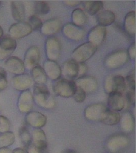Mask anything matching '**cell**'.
I'll return each instance as SVG.
<instances>
[{
  "label": "cell",
  "mask_w": 136,
  "mask_h": 153,
  "mask_svg": "<svg viewBox=\"0 0 136 153\" xmlns=\"http://www.w3.org/2000/svg\"><path fill=\"white\" fill-rule=\"evenodd\" d=\"M26 122L29 125L35 128H40L45 125L46 117L39 112H29L26 117Z\"/></svg>",
  "instance_id": "20"
},
{
  "label": "cell",
  "mask_w": 136,
  "mask_h": 153,
  "mask_svg": "<svg viewBox=\"0 0 136 153\" xmlns=\"http://www.w3.org/2000/svg\"><path fill=\"white\" fill-rule=\"evenodd\" d=\"M62 32L67 38L75 40L80 41L85 35V30L81 27L78 26L73 23H67L62 27Z\"/></svg>",
  "instance_id": "9"
},
{
  "label": "cell",
  "mask_w": 136,
  "mask_h": 153,
  "mask_svg": "<svg viewBox=\"0 0 136 153\" xmlns=\"http://www.w3.org/2000/svg\"><path fill=\"white\" fill-rule=\"evenodd\" d=\"M108 104L110 109L120 111L125 106V100L123 94L118 92L110 93L109 95Z\"/></svg>",
  "instance_id": "18"
},
{
  "label": "cell",
  "mask_w": 136,
  "mask_h": 153,
  "mask_svg": "<svg viewBox=\"0 0 136 153\" xmlns=\"http://www.w3.org/2000/svg\"><path fill=\"white\" fill-rule=\"evenodd\" d=\"M65 3L67 4V5L72 7L78 5L81 3V1H65Z\"/></svg>",
  "instance_id": "44"
},
{
  "label": "cell",
  "mask_w": 136,
  "mask_h": 153,
  "mask_svg": "<svg viewBox=\"0 0 136 153\" xmlns=\"http://www.w3.org/2000/svg\"><path fill=\"white\" fill-rule=\"evenodd\" d=\"M86 96V93L82 89L77 87L75 92L73 94V97L77 102L81 103L85 101Z\"/></svg>",
  "instance_id": "37"
},
{
  "label": "cell",
  "mask_w": 136,
  "mask_h": 153,
  "mask_svg": "<svg viewBox=\"0 0 136 153\" xmlns=\"http://www.w3.org/2000/svg\"><path fill=\"white\" fill-rule=\"evenodd\" d=\"M126 84L127 83L129 89H135L136 88V78H135V70H133L129 73L126 77Z\"/></svg>",
  "instance_id": "38"
},
{
  "label": "cell",
  "mask_w": 136,
  "mask_h": 153,
  "mask_svg": "<svg viewBox=\"0 0 136 153\" xmlns=\"http://www.w3.org/2000/svg\"><path fill=\"white\" fill-rule=\"evenodd\" d=\"M19 136L24 146L28 148L31 145L32 135L26 127L23 126L20 129Z\"/></svg>",
  "instance_id": "31"
},
{
  "label": "cell",
  "mask_w": 136,
  "mask_h": 153,
  "mask_svg": "<svg viewBox=\"0 0 136 153\" xmlns=\"http://www.w3.org/2000/svg\"><path fill=\"white\" fill-rule=\"evenodd\" d=\"M33 96L29 89L23 91L19 95L18 106L21 113H29L33 106Z\"/></svg>",
  "instance_id": "11"
},
{
  "label": "cell",
  "mask_w": 136,
  "mask_h": 153,
  "mask_svg": "<svg viewBox=\"0 0 136 153\" xmlns=\"http://www.w3.org/2000/svg\"><path fill=\"white\" fill-rule=\"evenodd\" d=\"M17 47L16 39L10 36L2 37L0 39V49L3 50L13 52Z\"/></svg>",
  "instance_id": "29"
},
{
  "label": "cell",
  "mask_w": 136,
  "mask_h": 153,
  "mask_svg": "<svg viewBox=\"0 0 136 153\" xmlns=\"http://www.w3.org/2000/svg\"><path fill=\"white\" fill-rule=\"evenodd\" d=\"M123 28L127 35L135 36L136 35V13L131 11L126 15L124 19Z\"/></svg>",
  "instance_id": "22"
},
{
  "label": "cell",
  "mask_w": 136,
  "mask_h": 153,
  "mask_svg": "<svg viewBox=\"0 0 136 153\" xmlns=\"http://www.w3.org/2000/svg\"><path fill=\"white\" fill-rule=\"evenodd\" d=\"M8 81L7 79V73L5 70L0 67V91H3L7 88Z\"/></svg>",
  "instance_id": "36"
},
{
  "label": "cell",
  "mask_w": 136,
  "mask_h": 153,
  "mask_svg": "<svg viewBox=\"0 0 136 153\" xmlns=\"http://www.w3.org/2000/svg\"><path fill=\"white\" fill-rule=\"evenodd\" d=\"M127 52L129 56V58H130L131 59H133V60H135L136 55L135 42H134L132 44H131Z\"/></svg>",
  "instance_id": "40"
},
{
  "label": "cell",
  "mask_w": 136,
  "mask_h": 153,
  "mask_svg": "<svg viewBox=\"0 0 136 153\" xmlns=\"http://www.w3.org/2000/svg\"><path fill=\"white\" fill-rule=\"evenodd\" d=\"M10 127V122L9 119L3 115H0V133L8 132Z\"/></svg>",
  "instance_id": "35"
},
{
  "label": "cell",
  "mask_w": 136,
  "mask_h": 153,
  "mask_svg": "<svg viewBox=\"0 0 136 153\" xmlns=\"http://www.w3.org/2000/svg\"><path fill=\"white\" fill-rule=\"evenodd\" d=\"M88 67L85 63H79V74H78V78L81 76H85L86 72L87 71Z\"/></svg>",
  "instance_id": "41"
},
{
  "label": "cell",
  "mask_w": 136,
  "mask_h": 153,
  "mask_svg": "<svg viewBox=\"0 0 136 153\" xmlns=\"http://www.w3.org/2000/svg\"><path fill=\"white\" fill-rule=\"evenodd\" d=\"M97 47L89 42L79 45L73 51L72 57L78 63H84L87 61L96 52Z\"/></svg>",
  "instance_id": "2"
},
{
  "label": "cell",
  "mask_w": 136,
  "mask_h": 153,
  "mask_svg": "<svg viewBox=\"0 0 136 153\" xmlns=\"http://www.w3.org/2000/svg\"><path fill=\"white\" fill-rule=\"evenodd\" d=\"M45 53L48 60L56 61L61 56V45L59 40L55 37H49L46 40Z\"/></svg>",
  "instance_id": "6"
},
{
  "label": "cell",
  "mask_w": 136,
  "mask_h": 153,
  "mask_svg": "<svg viewBox=\"0 0 136 153\" xmlns=\"http://www.w3.org/2000/svg\"><path fill=\"white\" fill-rule=\"evenodd\" d=\"M33 91L34 101L38 106L45 109H51L54 107L55 99L44 84H37L34 86Z\"/></svg>",
  "instance_id": "1"
},
{
  "label": "cell",
  "mask_w": 136,
  "mask_h": 153,
  "mask_svg": "<svg viewBox=\"0 0 136 153\" xmlns=\"http://www.w3.org/2000/svg\"><path fill=\"white\" fill-rule=\"evenodd\" d=\"M32 145L38 148L42 153H47V145L45 134L44 131L37 128L33 131L32 134Z\"/></svg>",
  "instance_id": "17"
},
{
  "label": "cell",
  "mask_w": 136,
  "mask_h": 153,
  "mask_svg": "<svg viewBox=\"0 0 136 153\" xmlns=\"http://www.w3.org/2000/svg\"><path fill=\"white\" fill-rule=\"evenodd\" d=\"M32 31L30 25L23 21L11 25L9 29V34L14 39H21L29 35Z\"/></svg>",
  "instance_id": "8"
},
{
  "label": "cell",
  "mask_w": 136,
  "mask_h": 153,
  "mask_svg": "<svg viewBox=\"0 0 136 153\" xmlns=\"http://www.w3.org/2000/svg\"><path fill=\"white\" fill-rule=\"evenodd\" d=\"M50 10V6L47 2L38 1L35 3L34 10L37 14L45 15L49 13Z\"/></svg>",
  "instance_id": "33"
},
{
  "label": "cell",
  "mask_w": 136,
  "mask_h": 153,
  "mask_svg": "<svg viewBox=\"0 0 136 153\" xmlns=\"http://www.w3.org/2000/svg\"><path fill=\"white\" fill-rule=\"evenodd\" d=\"M12 52H8L0 49V60L7 59L12 54Z\"/></svg>",
  "instance_id": "42"
},
{
  "label": "cell",
  "mask_w": 136,
  "mask_h": 153,
  "mask_svg": "<svg viewBox=\"0 0 136 153\" xmlns=\"http://www.w3.org/2000/svg\"><path fill=\"white\" fill-rule=\"evenodd\" d=\"M32 78L38 85H44L47 80V76L44 68L39 65H37L32 70Z\"/></svg>",
  "instance_id": "26"
},
{
  "label": "cell",
  "mask_w": 136,
  "mask_h": 153,
  "mask_svg": "<svg viewBox=\"0 0 136 153\" xmlns=\"http://www.w3.org/2000/svg\"><path fill=\"white\" fill-rule=\"evenodd\" d=\"M129 59L126 50L116 51L109 55L105 60V65L110 69H116L125 65Z\"/></svg>",
  "instance_id": "5"
},
{
  "label": "cell",
  "mask_w": 136,
  "mask_h": 153,
  "mask_svg": "<svg viewBox=\"0 0 136 153\" xmlns=\"http://www.w3.org/2000/svg\"><path fill=\"white\" fill-rule=\"evenodd\" d=\"M28 153H42L38 148L31 144L28 150Z\"/></svg>",
  "instance_id": "43"
},
{
  "label": "cell",
  "mask_w": 136,
  "mask_h": 153,
  "mask_svg": "<svg viewBox=\"0 0 136 153\" xmlns=\"http://www.w3.org/2000/svg\"><path fill=\"white\" fill-rule=\"evenodd\" d=\"M0 153H12V151L8 148H0Z\"/></svg>",
  "instance_id": "46"
},
{
  "label": "cell",
  "mask_w": 136,
  "mask_h": 153,
  "mask_svg": "<svg viewBox=\"0 0 136 153\" xmlns=\"http://www.w3.org/2000/svg\"><path fill=\"white\" fill-rule=\"evenodd\" d=\"M43 68L47 76L52 80H58L62 75L61 68L56 61L47 60L44 63Z\"/></svg>",
  "instance_id": "21"
},
{
  "label": "cell",
  "mask_w": 136,
  "mask_h": 153,
  "mask_svg": "<svg viewBox=\"0 0 136 153\" xmlns=\"http://www.w3.org/2000/svg\"><path fill=\"white\" fill-rule=\"evenodd\" d=\"M72 21L73 24L83 27L87 23V17L82 9H75L72 13Z\"/></svg>",
  "instance_id": "28"
},
{
  "label": "cell",
  "mask_w": 136,
  "mask_h": 153,
  "mask_svg": "<svg viewBox=\"0 0 136 153\" xmlns=\"http://www.w3.org/2000/svg\"><path fill=\"white\" fill-rule=\"evenodd\" d=\"M76 88L77 86L75 81L64 78L58 80L53 86L55 93L58 96L64 97H73Z\"/></svg>",
  "instance_id": "3"
},
{
  "label": "cell",
  "mask_w": 136,
  "mask_h": 153,
  "mask_svg": "<svg viewBox=\"0 0 136 153\" xmlns=\"http://www.w3.org/2000/svg\"><path fill=\"white\" fill-rule=\"evenodd\" d=\"M4 32L3 30L2 29V27L0 26V39L3 37V36Z\"/></svg>",
  "instance_id": "48"
},
{
  "label": "cell",
  "mask_w": 136,
  "mask_h": 153,
  "mask_svg": "<svg viewBox=\"0 0 136 153\" xmlns=\"http://www.w3.org/2000/svg\"><path fill=\"white\" fill-rule=\"evenodd\" d=\"M121 117L120 114L119 112L109 108L101 122L106 125H115L120 122Z\"/></svg>",
  "instance_id": "25"
},
{
  "label": "cell",
  "mask_w": 136,
  "mask_h": 153,
  "mask_svg": "<svg viewBox=\"0 0 136 153\" xmlns=\"http://www.w3.org/2000/svg\"><path fill=\"white\" fill-rule=\"evenodd\" d=\"M62 153H77L75 151L72 150H67L63 152Z\"/></svg>",
  "instance_id": "47"
},
{
  "label": "cell",
  "mask_w": 136,
  "mask_h": 153,
  "mask_svg": "<svg viewBox=\"0 0 136 153\" xmlns=\"http://www.w3.org/2000/svg\"><path fill=\"white\" fill-rule=\"evenodd\" d=\"M121 119V125H122V129L123 130L127 132H129L133 129V116L132 115L131 113L129 112H126L123 114Z\"/></svg>",
  "instance_id": "32"
},
{
  "label": "cell",
  "mask_w": 136,
  "mask_h": 153,
  "mask_svg": "<svg viewBox=\"0 0 136 153\" xmlns=\"http://www.w3.org/2000/svg\"><path fill=\"white\" fill-rule=\"evenodd\" d=\"M105 89L109 94L112 92H118L123 94L126 91V84L123 76L121 75L107 76L105 81Z\"/></svg>",
  "instance_id": "4"
},
{
  "label": "cell",
  "mask_w": 136,
  "mask_h": 153,
  "mask_svg": "<svg viewBox=\"0 0 136 153\" xmlns=\"http://www.w3.org/2000/svg\"><path fill=\"white\" fill-rule=\"evenodd\" d=\"M115 20V14L110 10H105L98 12L97 21L99 25L106 27L112 24Z\"/></svg>",
  "instance_id": "24"
},
{
  "label": "cell",
  "mask_w": 136,
  "mask_h": 153,
  "mask_svg": "<svg viewBox=\"0 0 136 153\" xmlns=\"http://www.w3.org/2000/svg\"><path fill=\"white\" fill-rule=\"evenodd\" d=\"M106 27L98 25L91 30L88 36V42L98 47L103 44L106 36Z\"/></svg>",
  "instance_id": "15"
},
{
  "label": "cell",
  "mask_w": 136,
  "mask_h": 153,
  "mask_svg": "<svg viewBox=\"0 0 136 153\" xmlns=\"http://www.w3.org/2000/svg\"><path fill=\"white\" fill-rule=\"evenodd\" d=\"M40 53L38 48L36 46H32L27 51L24 57L25 68L27 70H32L33 68L38 65L40 61Z\"/></svg>",
  "instance_id": "10"
},
{
  "label": "cell",
  "mask_w": 136,
  "mask_h": 153,
  "mask_svg": "<svg viewBox=\"0 0 136 153\" xmlns=\"http://www.w3.org/2000/svg\"><path fill=\"white\" fill-rule=\"evenodd\" d=\"M12 86L16 91H26L33 85V79L28 74L16 75L12 81Z\"/></svg>",
  "instance_id": "14"
},
{
  "label": "cell",
  "mask_w": 136,
  "mask_h": 153,
  "mask_svg": "<svg viewBox=\"0 0 136 153\" xmlns=\"http://www.w3.org/2000/svg\"><path fill=\"white\" fill-rule=\"evenodd\" d=\"M77 87L82 89L87 94L92 93L98 88V82L96 79L91 76H83L75 80Z\"/></svg>",
  "instance_id": "12"
},
{
  "label": "cell",
  "mask_w": 136,
  "mask_h": 153,
  "mask_svg": "<svg viewBox=\"0 0 136 153\" xmlns=\"http://www.w3.org/2000/svg\"><path fill=\"white\" fill-rule=\"evenodd\" d=\"M5 66L8 71L16 75L24 73L26 69L24 62L16 56L8 58L5 62Z\"/></svg>",
  "instance_id": "16"
},
{
  "label": "cell",
  "mask_w": 136,
  "mask_h": 153,
  "mask_svg": "<svg viewBox=\"0 0 136 153\" xmlns=\"http://www.w3.org/2000/svg\"><path fill=\"white\" fill-rule=\"evenodd\" d=\"M79 63L73 59H69L63 63L61 68V74L65 79L72 80L78 76Z\"/></svg>",
  "instance_id": "13"
},
{
  "label": "cell",
  "mask_w": 136,
  "mask_h": 153,
  "mask_svg": "<svg viewBox=\"0 0 136 153\" xmlns=\"http://www.w3.org/2000/svg\"><path fill=\"white\" fill-rule=\"evenodd\" d=\"M12 153H28V150L22 148H16L12 151Z\"/></svg>",
  "instance_id": "45"
},
{
  "label": "cell",
  "mask_w": 136,
  "mask_h": 153,
  "mask_svg": "<svg viewBox=\"0 0 136 153\" xmlns=\"http://www.w3.org/2000/svg\"><path fill=\"white\" fill-rule=\"evenodd\" d=\"M15 141V135L12 132L0 134V148H8Z\"/></svg>",
  "instance_id": "30"
},
{
  "label": "cell",
  "mask_w": 136,
  "mask_h": 153,
  "mask_svg": "<svg viewBox=\"0 0 136 153\" xmlns=\"http://www.w3.org/2000/svg\"><path fill=\"white\" fill-rule=\"evenodd\" d=\"M29 24L30 25L32 30L38 31L42 27V22L37 16L33 15L30 16L29 19Z\"/></svg>",
  "instance_id": "34"
},
{
  "label": "cell",
  "mask_w": 136,
  "mask_h": 153,
  "mask_svg": "<svg viewBox=\"0 0 136 153\" xmlns=\"http://www.w3.org/2000/svg\"><path fill=\"white\" fill-rule=\"evenodd\" d=\"M12 17L16 21L23 22L25 18L26 10L24 4L20 1H13L11 4Z\"/></svg>",
  "instance_id": "23"
},
{
  "label": "cell",
  "mask_w": 136,
  "mask_h": 153,
  "mask_svg": "<svg viewBox=\"0 0 136 153\" xmlns=\"http://www.w3.org/2000/svg\"><path fill=\"white\" fill-rule=\"evenodd\" d=\"M1 1H0V5H1Z\"/></svg>",
  "instance_id": "49"
},
{
  "label": "cell",
  "mask_w": 136,
  "mask_h": 153,
  "mask_svg": "<svg viewBox=\"0 0 136 153\" xmlns=\"http://www.w3.org/2000/svg\"><path fill=\"white\" fill-rule=\"evenodd\" d=\"M108 109L103 104L91 105L86 109L85 115L89 120L101 122Z\"/></svg>",
  "instance_id": "7"
},
{
  "label": "cell",
  "mask_w": 136,
  "mask_h": 153,
  "mask_svg": "<svg viewBox=\"0 0 136 153\" xmlns=\"http://www.w3.org/2000/svg\"><path fill=\"white\" fill-rule=\"evenodd\" d=\"M62 27L60 19H51L43 23L41 31L44 35L51 36L59 32Z\"/></svg>",
  "instance_id": "19"
},
{
  "label": "cell",
  "mask_w": 136,
  "mask_h": 153,
  "mask_svg": "<svg viewBox=\"0 0 136 153\" xmlns=\"http://www.w3.org/2000/svg\"><path fill=\"white\" fill-rule=\"evenodd\" d=\"M84 6L88 13L93 16L103 9V4L101 1H88L84 2Z\"/></svg>",
  "instance_id": "27"
},
{
  "label": "cell",
  "mask_w": 136,
  "mask_h": 153,
  "mask_svg": "<svg viewBox=\"0 0 136 153\" xmlns=\"http://www.w3.org/2000/svg\"><path fill=\"white\" fill-rule=\"evenodd\" d=\"M127 101L131 104H135L136 101V92L135 89H129L126 94Z\"/></svg>",
  "instance_id": "39"
}]
</instances>
